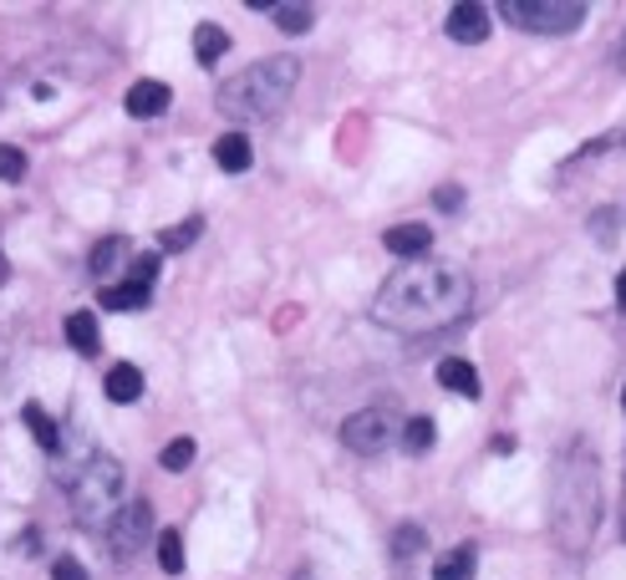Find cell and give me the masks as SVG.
<instances>
[{"mask_svg": "<svg viewBox=\"0 0 626 580\" xmlns=\"http://www.w3.org/2000/svg\"><path fill=\"white\" fill-rule=\"evenodd\" d=\"M474 570H479V545H453L448 555H438L433 580H474Z\"/></svg>", "mask_w": 626, "mask_h": 580, "instance_id": "5bb4252c", "label": "cell"}, {"mask_svg": "<svg viewBox=\"0 0 626 580\" xmlns=\"http://www.w3.org/2000/svg\"><path fill=\"white\" fill-rule=\"evenodd\" d=\"M622 67H626V42H622Z\"/></svg>", "mask_w": 626, "mask_h": 580, "instance_id": "836d02e7", "label": "cell"}, {"mask_svg": "<svg viewBox=\"0 0 626 580\" xmlns=\"http://www.w3.org/2000/svg\"><path fill=\"white\" fill-rule=\"evenodd\" d=\"M433 204L444 209V214H453V209H463V189H459V184H444V189L433 193Z\"/></svg>", "mask_w": 626, "mask_h": 580, "instance_id": "f546056e", "label": "cell"}, {"mask_svg": "<svg viewBox=\"0 0 626 580\" xmlns=\"http://www.w3.org/2000/svg\"><path fill=\"white\" fill-rule=\"evenodd\" d=\"M0 179H26V153L11 149V143H0Z\"/></svg>", "mask_w": 626, "mask_h": 580, "instance_id": "4316f807", "label": "cell"}, {"mask_svg": "<svg viewBox=\"0 0 626 580\" xmlns=\"http://www.w3.org/2000/svg\"><path fill=\"white\" fill-rule=\"evenodd\" d=\"M622 535H626V494H622Z\"/></svg>", "mask_w": 626, "mask_h": 580, "instance_id": "d6a6232c", "label": "cell"}, {"mask_svg": "<svg viewBox=\"0 0 626 580\" xmlns=\"http://www.w3.org/2000/svg\"><path fill=\"white\" fill-rule=\"evenodd\" d=\"M149 535H153V505H149V499L122 505V514L107 524V545H113L118 560H133V555L149 545Z\"/></svg>", "mask_w": 626, "mask_h": 580, "instance_id": "52a82bcc", "label": "cell"}, {"mask_svg": "<svg viewBox=\"0 0 626 580\" xmlns=\"http://www.w3.org/2000/svg\"><path fill=\"white\" fill-rule=\"evenodd\" d=\"M103 387H107V402H138L143 398V372H138L133 362H118Z\"/></svg>", "mask_w": 626, "mask_h": 580, "instance_id": "e0dca14e", "label": "cell"}, {"mask_svg": "<svg viewBox=\"0 0 626 580\" xmlns=\"http://www.w3.org/2000/svg\"><path fill=\"white\" fill-rule=\"evenodd\" d=\"M214 164H220L224 174H245V168L255 164L250 138H245V133H224V138H214Z\"/></svg>", "mask_w": 626, "mask_h": 580, "instance_id": "7c38bea8", "label": "cell"}, {"mask_svg": "<svg viewBox=\"0 0 626 580\" xmlns=\"http://www.w3.org/2000/svg\"><path fill=\"white\" fill-rule=\"evenodd\" d=\"M622 402H626V392H622Z\"/></svg>", "mask_w": 626, "mask_h": 580, "instance_id": "e575fe53", "label": "cell"}, {"mask_svg": "<svg viewBox=\"0 0 626 580\" xmlns=\"http://www.w3.org/2000/svg\"><path fill=\"white\" fill-rule=\"evenodd\" d=\"M417 551H428V535H423V524H403V530L392 535V555H398V560H408V555H417Z\"/></svg>", "mask_w": 626, "mask_h": 580, "instance_id": "484cf974", "label": "cell"}, {"mask_svg": "<svg viewBox=\"0 0 626 580\" xmlns=\"http://www.w3.org/2000/svg\"><path fill=\"white\" fill-rule=\"evenodd\" d=\"M5 275H11V260H5V255H0V285H5Z\"/></svg>", "mask_w": 626, "mask_h": 580, "instance_id": "1f68e13d", "label": "cell"}, {"mask_svg": "<svg viewBox=\"0 0 626 580\" xmlns=\"http://www.w3.org/2000/svg\"><path fill=\"white\" fill-rule=\"evenodd\" d=\"M149 300H153V285H138V281L103 285V291H97V306H103V311H143Z\"/></svg>", "mask_w": 626, "mask_h": 580, "instance_id": "8fae6325", "label": "cell"}, {"mask_svg": "<svg viewBox=\"0 0 626 580\" xmlns=\"http://www.w3.org/2000/svg\"><path fill=\"white\" fill-rule=\"evenodd\" d=\"M448 36H453V42H463V46H479L484 42V36H489V11H484V5H474V0H463V5H453V11H448Z\"/></svg>", "mask_w": 626, "mask_h": 580, "instance_id": "9c48e42d", "label": "cell"}, {"mask_svg": "<svg viewBox=\"0 0 626 580\" xmlns=\"http://www.w3.org/2000/svg\"><path fill=\"white\" fill-rule=\"evenodd\" d=\"M21 423H26L31 438H36V443L46 448V453H57V448H61V428H57V417L46 413L42 402H26V407H21Z\"/></svg>", "mask_w": 626, "mask_h": 580, "instance_id": "9a60e30c", "label": "cell"}, {"mask_svg": "<svg viewBox=\"0 0 626 580\" xmlns=\"http://www.w3.org/2000/svg\"><path fill=\"white\" fill-rule=\"evenodd\" d=\"M153 551H158V570H164V576H184V535L179 530H164V535L153 540Z\"/></svg>", "mask_w": 626, "mask_h": 580, "instance_id": "ffe728a7", "label": "cell"}, {"mask_svg": "<svg viewBox=\"0 0 626 580\" xmlns=\"http://www.w3.org/2000/svg\"><path fill=\"white\" fill-rule=\"evenodd\" d=\"M128 281H138V285H153V281H158V255H138L133 270H128Z\"/></svg>", "mask_w": 626, "mask_h": 580, "instance_id": "f1b7e54d", "label": "cell"}, {"mask_svg": "<svg viewBox=\"0 0 626 580\" xmlns=\"http://www.w3.org/2000/svg\"><path fill=\"white\" fill-rule=\"evenodd\" d=\"M67 346L82 352V357H97V346H103L97 316H92V311H72V316H67Z\"/></svg>", "mask_w": 626, "mask_h": 580, "instance_id": "4fadbf2b", "label": "cell"}, {"mask_svg": "<svg viewBox=\"0 0 626 580\" xmlns=\"http://www.w3.org/2000/svg\"><path fill=\"white\" fill-rule=\"evenodd\" d=\"M398 433L403 428H398V417L388 407H367V413H352L342 423V443L352 453H362V459H373V453H388Z\"/></svg>", "mask_w": 626, "mask_h": 580, "instance_id": "8992f818", "label": "cell"}, {"mask_svg": "<svg viewBox=\"0 0 626 580\" xmlns=\"http://www.w3.org/2000/svg\"><path fill=\"white\" fill-rule=\"evenodd\" d=\"M158 463H164L168 474H184V469L194 463V438H174V443H164V453H158Z\"/></svg>", "mask_w": 626, "mask_h": 580, "instance_id": "cb8c5ba5", "label": "cell"}, {"mask_svg": "<svg viewBox=\"0 0 626 580\" xmlns=\"http://www.w3.org/2000/svg\"><path fill=\"white\" fill-rule=\"evenodd\" d=\"M275 26L285 31V36H306V31H311V21H316V11L311 5H275Z\"/></svg>", "mask_w": 626, "mask_h": 580, "instance_id": "7402d4cb", "label": "cell"}, {"mask_svg": "<svg viewBox=\"0 0 626 580\" xmlns=\"http://www.w3.org/2000/svg\"><path fill=\"white\" fill-rule=\"evenodd\" d=\"M122 255H128V239H122V235H107V239H97V245H92V255H87V270H92V275H97V281H107V275L118 270V260H122Z\"/></svg>", "mask_w": 626, "mask_h": 580, "instance_id": "ac0fdd59", "label": "cell"}, {"mask_svg": "<svg viewBox=\"0 0 626 580\" xmlns=\"http://www.w3.org/2000/svg\"><path fill=\"white\" fill-rule=\"evenodd\" d=\"M616 306H622V311H626V270H622V275H616Z\"/></svg>", "mask_w": 626, "mask_h": 580, "instance_id": "4dcf8cb0", "label": "cell"}, {"mask_svg": "<svg viewBox=\"0 0 626 580\" xmlns=\"http://www.w3.org/2000/svg\"><path fill=\"white\" fill-rule=\"evenodd\" d=\"M51 580H87V566L72 560V555H57V560H51Z\"/></svg>", "mask_w": 626, "mask_h": 580, "instance_id": "83f0119b", "label": "cell"}, {"mask_svg": "<svg viewBox=\"0 0 626 580\" xmlns=\"http://www.w3.org/2000/svg\"><path fill=\"white\" fill-rule=\"evenodd\" d=\"M601 524V463L591 443H570L551 478V535L566 555H581Z\"/></svg>", "mask_w": 626, "mask_h": 580, "instance_id": "7a4b0ae2", "label": "cell"}, {"mask_svg": "<svg viewBox=\"0 0 626 580\" xmlns=\"http://www.w3.org/2000/svg\"><path fill=\"white\" fill-rule=\"evenodd\" d=\"M382 245L392 255H403V260H417V255L433 250V229L428 224H392L388 235H382Z\"/></svg>", "mask_w": 626, "mask_h": 580, "instance_id": "30bf717a", "label": "cell"}, {"mask_svg": "<svg viewBox=\"0 0 626 580\" xmlns=\"http://www.w3.org/2000/svg\"><path fill=\"white\" fill-rule=\"evenodd\" d=\"M168 103H174V92H168V82H153V76L133 82V87H128V97H122V107H128V118H158V113H168Z\"/></svg>", "mask_w": 626, "mask_h": 580, "instance_id": "ba28073f", "label": "cell"}, {"mask_svg": "<svg viewBox=\"0 0 626 580\" xmlns=\"http://www.w3.org/2000/svg\"><path fill=\"white\" fill-rule=\"evenodd\" d=\"M296 82H300V61L296 57H265V61H255L250 72L220 82L214 107H220L224 118H235V122L275 118V113L285 107V97L296 92Z\"/></svg>", "mask_w": 626, "mask_h": 580, "instance_id": "3957f363", "label": "cell"}, {"mask_svg": "<svg viewBox=\"0 0 626 580\" xmlns=\"http://www.w3.org/2000/svg\"><path fill=\"white\" fill-rule=\"evenodd\" d=\"M438 382H444L448 392H459V398H469V402L479 398V372H474V367H469L463 357L438 362Z\"/></svg>", "mask_w": 626, "mask_h": 580, "instance_id": "2e32d148", "label": "cell"}, {"mask_svg": "<svg viewBox=\"0 0 626 580\" xmlns=\"http://www.w3.org/2000/svg\"><path fill=\"white\" fill-rule=\"evenodd\" d=\"M474 300L469 275L453 265H408L388 275V285L373 296V321L398 331V336H428V331L453 327Z\"/></svg>", "mask_w": 626, "mask_h": 580, "instance_id": "6da1fadb", "label": "cell"}, {"mask_svg": "<svg viewBox=\"0 0 626 580\" xmlns=\"http://www.w3.org/2000/svg\"><path fill=\"white\" fill-rule=\"evenodd\" d=\"M616 235H622V214L616 209H597L591 214V239L597 245H616Z\"/></svg>", "mask_w": 626, "mask_h": 580, "instance_id": "d4e9b609", "label": "cell"}, {"mask_svg": "<svg viewBox=\"0 0 626 580\" xmlns=\"http://www.w3.org/2000/svg\"><path fill=\"white\" fill-rule=\"evenodd\" d=\"M229 51V36H224V26H214V21H204V26L194 31V57L204 61V67H214V61Z\"/></svg>", "mask_w": 626, "mask_h": 580, "instance_id": "d6986e66", "label": "cell"}, {"mask_svg": "<svg viewBox=\"0 0 626 580\" xmlns=\"http://www.w3.org/2000/svg\"><path fill=\"white\" fill-rule=\"evenodd\" d=\"M199 229H204V220H199V214H189L184 224H174V229H164V235H158V250H164V255L189 250V245L199 239Z\"/></svg>", "mask_w": 626, "mask_h": 580, "instance_id": "44dd1931", "label": "cell"}, {"mask_svg": "<svg viewBox=\"0 0 626 580\" xmlns=\"http://www.w3.org/2000/svg\"><path fill=\"white\" fill-rule=\"evenodd\" d=\"M433 438H438L433 417H408V423H403V448H408V453H428Z\"/></svg>", "mask_w": 626, "mask_h": 580, "instance_id": "603a6c76", "label": "cell"}, {"mask_svg": "<svg viewBox=\"0 0 626 580\" xmlns=\"http://www.w3.org/2000/svg\"><path fill=\"white\" fill-rule=\"evenodd\" d=\"M499 15H505L509 26H520V31L566 36V31H581L586 5H581V0H505Z\"/></svg>", "mask_w": 626, "mask_h": 580, "instance_id": "5b68a950", "label": "cell"}, {"mask_svg": "<svg viewBox=\"0 0 626 580\" xmlns=\"http://www.w3.org/2000/svg\"><path fill=\"white\" fill-rule=\"evenodd\" d=\"M128 505V484H122V463L107 453H92V463L72 478V514L87 530H107Z\"/></svg>", "mask_w": 626, "mask_h": 580, "instance_id": "277c9868", "label": "cell"}]
</instances>
